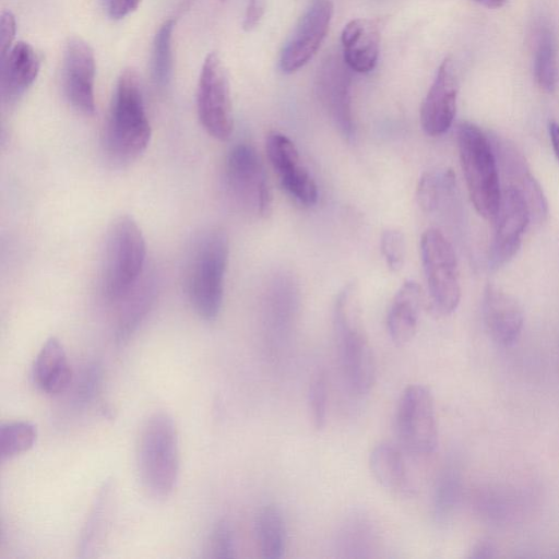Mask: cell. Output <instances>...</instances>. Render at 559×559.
<instances>
[{
	"instance_id": "6da1fadb",
	"label": "cell",
	"mask_w": 559,
	"mask_h": 559,
	"mask_svg": "<svg viewBox=\"0 0 559 559\" xmlns=\"http://www.w3.org/2000/svg\"><path fill=\"white\" fill-rule=\"evenodd\" d=\"M152 136L138 73L126 69L114 93L103 145L108 157L123 165L144 153Z\"/></svg>"
},
{
	"instance_id": "7a4b0ae2",
	"label": "cell",
	"mask_w": 559,
	"mask_h": 559,
	"mask_svg": "<svg viewBox=\"0 0 559 559\" xmlns=\"http://www.w3.org/2000/svg\"><path fill=\"white\" fill-rule=\"evenodd\" d=\"M228 255V237L218 228L199 234L190 248L185 270L186 294L194 312L206 321L216 319L222 309Z\"/></svg>"
},
{
	"instance_id": "3957f363",
	"label": "cell",
	"mask_w": 559,
	"mask_h": 559,
	"mask_svg": "<svg viewBox=\"0 0 559 559\" xmlns=\"http://www.w3.org/2000/svg\"><path fill=\"white\" fill-rule=\"evenodd\" d=\"M136 467L143 489L154 499L167 498L176 487L180 452L176 424L165 412L144 421L136 445Z\"/></svg>"
},
{
	"instance_id": "277c9868",
	"label": "cell",
	"mask_w": 559,
	"mask_h": 559,
	"mask_svg": "<svg viewBox=\"0 0 559 559\" xmlns=\"http://www.w3.org/2000/svg\"><path fill=\"white\" fill-rule=\"evenodd\" d=\"M146 258L145 238L129 215L116 217L106 231L100 265V290L109 302H120L139 283Z\"/></svg>"
},
{
	"instance_id": "5b68a950",
	"label": "cell",
	"mask_w": 559,
	"mask_h": 559,
	"mask_svg": "<svg viewBox=\"0 0 559 559\" xmlns=\"http://www.w3.org/2000/svg\"><path fill=\"white\" fill-rule=\"evenodd\" d=\"M333 329L349 388L357 394L368 393L376 379V361L362 326L358 290L354 283L344 286L335 299Z\"/></svg>"
},
{
	"instance_id": "8992f818",
	"label": "cell",
	"mask_w": 559,
	"mask_h": 559,
	"mask_svg": "<svg viewBox=\"0 0 559 559\" xmlns=\"http://www.w3.org/2000/svg\"><path fill=\"white\" fill-rule=\"evenodd\" d=\"M457 147L471 201L479 215L493 219L502 190L489 135L474 123L462 122L457 128Z\"/></svg>"
},
{
	"instance_id": "52a82bcc",
	"label": "cell",
	"mask_w": 559,
	"mask_h": 559,
	"mask_svg": "<svg viewBox=\"0 0 559 559\" xmlns=\"http://www.w3.org/2000/svg\"><path fill=\"white\" fill-rule=\"evenodd\" d=\"M225 183L234 202L248 214L266 217L272 193L262 159L247 143L235 145L225 162Z\"/></svg>"
},
{
	"instance_id": "ba28073f",
	"label": "cell",
	"mask_w": 559,
	"mask_h": 559,
	"mask_svg": "<svg viewBox=\"0 0 559 559\" xmlns=\"http://www.w3.org/2000/svg\"><path fill=\"white\" fill-rule=\"evenodd\" d=\"M420 257L435 309L441 314L452 313L460 304L461 285L451 242L438 228H428L420 238Z\"/></svg>"
},
{
	"instance_id": "9c48e42d",
	"label": "cell",
	"mask_w": 559,
	"mask_h": 559,
	"mask_svg": "<svg viewBox=\"0 0 559 559\" xmlns=\"http://www.w3.org/2000/svg\"><path fill=\"white\" fill-rule=\"evenodd\" d=\"M197 110L202 127L212 138L219 141L230 138L234 129L230 85L217 53H209L202 64Z\"/></svg>"
},
{
	"instance_id": "30bf717a",
	"label": "cell",
	"mask_w": 559,
	"mask_h": 559,
	"mask_svg": "<svg viewBox=\"0 0 559 559\" xmlns=\"http://www.w3.org/2000/svg\"><path fill=\"white\" fill-rule=\"evenodd\" d=\"M396 436L405 450L418 455L432 453L438 445V424L433 397L420 384L407 386L395 412Z\"/></svg>"
},
{
	"instance_id": "8fae6325",
	"label": "cell",
	"mask_w": 559,
	"mask_h": 559,
	"mask_svg": "<svg viewBox=\"0 0 559 559\" xmlns=\"http://www.w3.org/2000/svg\"><path fill=\"white\" fill-rule=\"evenodd\" d=\"M488 135L503 188L514 189L522 194L530 210L531 222L536 225L544 223L548 216V203L524 155L510 140L496 133Z\"/></svg>"
},
{
	"instance_id": "7c38bea8",
	"label": "cell",
	"mask_w": 559,
	"mask_h": 559,
	"mask_svg": "<svg viewBox=\"0 0 559 559\" xmlns=\"http://www.w3.org/2000/svg\"><path fill=\"white\" fill-rule=\"evenodd\" d=\"M333 14L331 0H311L286 41L280 57L284 73L302 68L317 52L330 26Z\"/></svg>"
},
{
	"instance_id": "4fadbf2b",
	"label": "cell",
	"mask_w": 559,
	"mask_h": 559,
	"mask_svg": "<svg viewBox=\"0 0 559 559\" xmlns=\"http://www.w3.org/2000/svg\"><path fill=\"white\" fill-rule=\"evenodd\" d=\"M495 230L488 252L492 270L507 264L519 251L522 235L531 223L527 203L522 194L511 188H503L500 205L495 216Z\"/></svg>"
},
{
	"instance_id": "5bb4252c",
	"label": "cell",
	"mask_w": 559,
	"mask_h": 559,
	"mask_svg": "<svg viewBox=\"0 0 559 559\" xmlns=\"http://www.w3.org/2000/svg\"><path fill=\"white\" fill-rule=\"evenodd\" d=\"M349 70L343 56L331 53L322 61L316 80V90L322 106L340 133L347 140H350L355 133Z\"/></svg>"
},
{
	"instance_id": "9a60e30c",
	"label": "cell",
	"mask_w": 559,
	"mask_h": 559,
	"mask_svg": "<svg viewBox=\"0 0 559 559\" xmlns=\"http://www.w3.org/2000/svg\"><path fill=\"white\" fill-rule=\"evenodd\" d=\"M265 151L286 192L304 205L314 204L318 200V188L294 142L285 134L273 131L266 136Z\"/></svg>"
},
{
	"instance_id": "2e32d148",
	"label": "cell",
	"mask_w": 559,
	"mask_h": 559,
	"mask_svg": "<svg viewBox=\"0 0 559 559\" xmlns=\"http://www.w3.org/2000/svg\"><path fill=\"white\" fill-rule=\"evenodd\" d=\"M95 57L91 46L81 38L67 44L62 64V86L70 105L79 112H95Z\"/></svg>"
},
{
	"instance_id": "e0dca14e",
	"label": "cell",
	"mask_w": 559,
	"mask_h": 559,
	"mask_svg": "<svg viewBox=\"0 0 559 559\" xmlns=\"http://www.w3.org/2000/svg\"><path fill=\"white\" fill-rule=\"evenodd\" d=\"M457 81L451 59H444L420 107V124L430 136L445 133L456 112Z\"/></svg>"
},
{
	"instance_id": "ac0fdd59",
	"label": "cell",
	"mask_w": 559,
	"mask_h": 559,
	"mask_svg": "<svg viewBox=\"0 0 559 559\" xmlns=\"http://www.w3.org/2000/svg\"><path fill=\"white\" fill-rule=\"evenodd\" d=\"M481 312L485 326L493 341L511 346L519 340L524 314L520 304L510 294L488 284L483 295Z\"/></svg>"
},
{
	"instance_id": "d6986e66",
	"label": "cell",
	"mask_w": 559,
	"mask_h": 559,
	"mask_svg": "<svg viewBox=\"0 0 559 559\" xmlns=\"http://www.w3.org/2000/svg\"><path fill=\"white\" fill-rule=\"evenodd\" d=\"M1 60V98L5 104H13L35 82L40 59L33 46L17 41Z\"/></svg>"
},
{
	"instance_id": "ffe728a7",
	"label": "cell",
	"mask_w": 559,
	"mask_h": 559,
	"mask_svg": "<svg viewBox=\"0 0 559 559\" xmlns=\"http://www.w3.org/2000/svg\"><path fill=\"white\" fill-rule=\"evenodd\" d=\"M341 41L343 59L350 70L367 73L376 67L380 49V31L376 21H350L342 32Z\"/></svg>"
},
{
	"instance_id": "44dd1931",
	"label": "cell",
	"mask_w": 559,
	"mask_h": 559,
	"mask_svg": "<svg viewBox=\"0 0 559 559\" xmlns=\"http://www.w3.org/2000/svg\"><path fill=\"white\" fill-rule=\"evenodd\" d=\"M35 385L46 394L64 392L73 380V371L62 344L56 337L48 338L38 352L32 369Z\"/></svg>"
},
{
	"instance_id": "7402d4cb",
	"label": "cell",
	"mask_w": 559,
	"mask_h": 559,
	"mask_svg": "<svg viewBox=\"0 0 559 559\" xmlns=\"http://www.w3.org/2000/svg\"><path fill=\"white\" fill-rule=\"evenodd\" d=\"M421 306V288L406 281L396 292L386 316V329L392 342L403 346L416 334Z\"/></svg>"
},
{
	"instance_id": "603a6c76",
	"label": "cell",
	"mask_w": 559,
	"mask_h": 559,
	"mask_svg": "<svg viewBox=\"0 0 559 559\" xmlns=\"http://www.w3.org/2000/svg\"><path fill=\"white\" fill-rule=\"evenodd\" d=\"M370 471L376 480L386 490L396 495L411 491L406 464L401 452L392 444H377L369 456Z\"/></svg>"
},
{
	"instance_id": "cb8c5ba5",
	"label": "cell",
	"mask_w": 559,
	"mask_h": 559,
	"mask_svg": "<svg viewBox=\"0 0 559 559\" xmlns=\"http://www.w3.org/2000/svg\"><path fill=\"white\" fill-rule=\"evenodd\" d=\"M155 297V287L152 280L136 284L134 288L120 301L121 308L117 319L116 341L124 343L136 331Z\"/></svg>"
},
{
	"instance_id": "d4e9b609",
	"label": "cell",
	"mask_w": 559,
	"mask_h": 559,
	"mask_svg": "<svg viewBox=\"0 0 559 559\" xmlns=\"http://www.w3.org/2000/svg\"><path fill=\"white\" fill-rule=\"evenodd\" d=\"M254 526L261 556L265 559L282 558L286 548V525L280 508L264 506L257 514Z\"/></svg>"
},
{
	"instance_id": "484cf974",
	"label": "cell",
	"mask_w": 559,
	"mask_h": 559,
	"mask_svg": "<svg viewBox=\"0 0 559 559\" xmlns=\"http://www.w3.org/2000/svg\"><path fill=\"white\" fill-rule=\"evenodd\" d=\"M534 76L538 86L551 93L559 81L558 48L556 35L547 24L539 25L534 48Z\"/></svg>"
},
{
	"instance_id": "4316f807",
	"label": "cell",
	"mask_w": 559,
	"mask_h": 559,
	"mask_svg": "<svg viewBox=\"0 0 559 559\" xmlns=\"http://www.w3.org/2000/svg\"><path fill=\"white\" fill-rule=\"evenodd\" d=\"M454 189L455 176L451 169L442 174L425 173L417 186L416 200L424 212H433Z\"/></svg>"
},
{
	"instance_id": "83f0119b",
	"label": "cell",
	"mask_w": 559,
	"mask_h": 559,
	"mask_svg": "<svg viewBox=\"0 0 559 559\" xmlns=\"http://www.w3.org/2000/svg\"><path fill=\"white\" fill-rule=\"evenodd\" d=\"M37 429L25 420L8 421L0 425V460H11L33 448Z\"/></svg>"
},
{
	"instance_id": "f1b7e54d",
	"label": "cell",
	"mask_w": 559,
	"mask_h": 559,
	"mask_svg": "<svg viewBox=\"0 0 559 559\" xmlns=\"http://www.w3.org/2000/svg\"><path fill=\"white\" fill-rule=\"evenodd\" d=\"M175 22L165 21L158 28L152 50V73L153 79L159 87L168 85L173 71L171 38Z\"/></svg>"
},
{
	"instance_id": "f546056e",
	"label": "cell",
	"mask_w": 559,
	"mask_h": 559,
	"mask_svg": "<svg viewBox=\"0 0 559 559\" xmlns=\"http://www.w3.org/2000/svg\"><path fill=\"white\" fill-rule=\"evenodd\" d=\"M110 489L109 486L104 487L82 532L80 550L85 555H88V552L94 549L95 545L102 538L104 530L106 531L109 518L107 514L110 512V508L107 507L110 503Z\"/></svg>"
},
{
	"instance_id": "4dcf8cb0",
	"label": "cell",
	"mask_w": 559,
	"mask_h": 559,
	"mask_svg": "<svg viewBox=\"0 0 559 559\" xmlns=\"http://www.w3.org/2000/svg\"><path fill=\"white\" fill-rule=\"evenodd\" d=\"M73 382L75 384L72 397L74 406L78 408L88 406L100 389V366L95 362L87 364Z\"/></svg>"
},
{
	"instance_id": "1f68e13d",
	"label": "cell",
	"mask_w": 559,
	"mask_h": 559,
	"mask_svg": "<svg viewBox=\"0 0 559 559\" xmlns=\"http://www.w3.org/2000/svg\"><path fill=\"white\" fill-rule=\"evenodd\" d=\"M308 404L312 425L321 430L325 426L328 408V385L323 372H319L310 383Z\"/></svg>"
},
{
	"instance_id": "d6a6232c",
	"label": "cell",
	"mask_w": 559,
	"mask_h": 559,
	"mask_svg": "<svg viewBox=\"0 0 559 559\" xmlns=\"http://www.w3.org/2000/svg\"><path fill=\"white\" fill-rule=\"evenodd\" d=\"M236 550L235 534L230 523L218 521L209 538V556L216 559L234 558Z\"/></svg>"
},
{
	"instance_id": "836d02e7",
	"label": "cell",
	"mask_w": 559,
	"mask_h": 559,
	"mask_svg": "<svg viewBox=\"0 0 559 559\" xmlns=\"http://www.w3.org/2000/svg\"><path fill=\"white\" fill-rule=\"evenodd\" d=\"M381 253L388 267L392 272H399L405 261V239L402 231L390 228L382 233L380 240Z\"/></svg>"
},
{
	"instance_id": "e575fe53",
	"label": "cell",
	"mask_w": 559,
	"mask_h": 559,
	"mask_svg": "<svg viewBox=\"0 0 559 559\" xmlns=\"http://www.w3.org/2000/svg\"><path fill=\"white\" fill-rule=\"evenodd\" d=\"M459 495V479L451 471L447 472L438 483L435 495V515L443 520L453 510Z\"/></svg>"
},
{
	"instance_id": "d590c367",
	"label": "cell",
	"mask_w": 559,
	"mask_h": 559,
	"mask_svg": "<svg viewBox=\"0 0 559 559\" xmlns=\"http://www.w3.org/2000/svg\"><path fill=\"white\" fill-rule=\"evenodd\" d=\"M370 531L366 532V527L359 523L356 525L350 522L349 526L342 532V545L347 551H362L366 547V539Z\"/></svg>"
},
{
	"instance_id": "8d00e7d4",
	"label": "cell",
	"mask_w": 559,
	"mask_h": 559,
	"mask_svg": "<svg viewBox=\"0 0 559 559\" xmlns=\"http://www.w3.org/2000/svg\"><path fill=\"white\" fill-rule=\"evenodd\" d=\"M15 19L12 12L3 10L0 16V49H1V58L7 55V52L13 46L12 43L15 37Z\"/></svg>"
},
{
	"instance_id": "74e56055",
	"label": "cell",
	"mask_w": 559,
	"mask_h": 559,
	"mask_svg": "<svg viewBox=\"0 0 559 559\" xmlns=\"http://www.w3.org/2000/svg\"><path fill=\"white\" fill-rule=\"evenodd\" d=\"M107 15L112 20H121L132 13L141 0H102Z\"/></svg>"
},
{
	"instance_id": "f35d334b",
	"label": "cell",
	"mask_w": 559,
	"mask_h": 559,
	"mask_svg": "<svg viewBox=\"0 0 559 559\" xmlns=\"http://www.w3.org/2000/svg\"><path fill=\"white\" fill-rule=\"evenodd\" d=\"M264 13V0H249L243 17V29H253L262 19Z\"/></svg>"
},
{
	"instance_id": "ab89813d",
	"label": "cell",
	"mask_w": 559,
	"mask_h": 559,
	"mask_svg": "<svg viewBox=\"0 0 559 559\" xmlns=\"http://www.w3.org/2000/svg\"><path fill=\"white\" fill-rule=\"evenodd\" d=\"M496 556V545L489 539L485 538L479 540L471 550L469 558L473 559H489Z\"/></svg>"
},
{
	"instance_id": "60d3db41",
	"label": "cell",
	"mask_w": 559,
	"mask_h": 559,
	"mask_svg": "<svg viewBox=\"0 0 559 559\" xmlns=\"http://www.w3.org/2000/svg\"><path fill=\"white\" fill-rule=\"evenodd\" d=\"M549 136L555 155L559 160V124L555 121L549 123Z\"/></svg>"
},
{
	"instance_id": "b9f144b4",
	"label": "cell",
	"mask_w": 559,
	"mask_h": 559,
	"mask_svg": "<svg viewBox=\"0 0 559 559\" xmlns=\"http://www.w3.org/2000/svg\"><path fill=\"white\" fill-rule=\"evenodd\" d=\"M473 1L477 2L478 4H480L485 8L496 9V8H500L501 5H503V3L507 0H473Z\"/></svg>"
}]
</instances>
